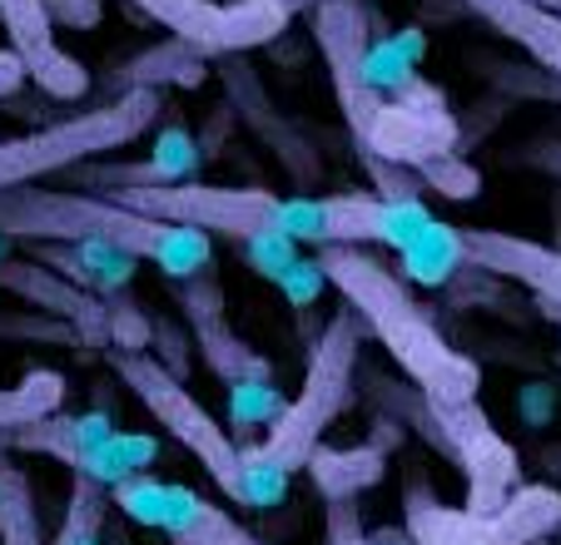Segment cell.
<instances>
[{"mask_svg": "<svg viewBox=\"0 0 561 545\" xmlns=\"http://www.w3.org/2000/svg\"><path fill=\"white\" fill-rule=\"evenodd\" d=\"M318 268H323L329 288H339L343 303L363 317V327L388 347V357L408 372V382H413L433 407L477 402L482 368L447 343L443 327H437L433 317H427V308L413 298V288H408L378 253H368V243H323V248H318Z\"/></svg>", "mask_w": 561, "mask_h": 545, "instance_id": "6da1fadb", "label": "cell"}, {"mask_svg": "<svg viewBox=\"0 0 561 545\" xmlns=\"http://www.w3.org/2000/svg\"><path fill=\"white\" fill-rule=\"evenodd\" d=\"M0 233L25 243L55 239H105L115 248L135 253L139 263H154L164 278H199L214 268V239L190 223L149 219L105 194L85 189H0Z\"/></svg>", "mask_w": 561, "mask_h": 545, "instance_id": "7a4b0ae2", "label": "cell"}, {"mask_svg": "<svg viewBox=\"0 0 561 545\" xmlns=\"http://www.w3.org/2000/svg\"><path fill=\"white\" fill-rule=\"evenodd\" d=\"M110 368H115V378L139 397V407H145L149 417H154L159 427L170 431V437L180 441L184 451H190L194 462L209 472V482L219 486V491L229 496L233 506L268 511V506L288 501L294 472L259 462L249 447H239V441H233L229 431H224L219 421L209 417V407H204V402L194 397V392L184 387V382L174 378V372L164 368L159 357H149V352H119V347H115Z\"/></svg>", "mask_w": 561, "mask_h": 545, "instance_id": "3957f363", "label": "cell"}, {"mask_svg": "<svg viewBox=\"0 0 561 545\" xmlns=\"http://www.w3.org/2000/svg\"><path fill=\"white\" fill-rule=\"evenodd\" d=\"M363 317L348 303L323 323V333L308 347V368H304V387L294 402H284L274 421H268V437L259 447H249L259 462L284 466V472H304L313 447L323 441V431L343 417L353 397V372H358V352H363Z\"/></svg>", "mask_w": 561, "mask_h": 545, "instance_id": "277c9868", "label": "cell"}, {"mask_svg": "<svg viewBox=\"0 0 561 545\" xmlns=\"http://www.w3.org/2000/svg\"><path fill=\"white\" fill-rule=\"evenodd\" d=\"M164 115V90H125L110 105H95L85 115L55 119L31 135L0 139V189H21L45 174L85 164V159L115 154V149L145 139Z\"/></svg>", "mask_w": 561, "mask_h": 545, "instance_id": "5b68a950", "label": "cell"}, {"mask_svg": "<svg viewBox=\"0 0 561 545\" xmlns=\"http://www.w3.org/2000/svg\"><path fill=\"white\" fill-rule=\"evenodd\" d=\"M403 515L413 545H541L551 531H561V491L517 482L488 511L443 506L427 491H413Z\"/></svg>", "mask_w": 561, "mask_h": 545, "instance_id": "8992f818", "label": "cell"}, {"mask_svg": "<svg viewBox=\"0 0 561 545\" xmlns=\"http://www.w3.org/2000/svg\"><path fill=\"white\" fill-rule=\"evenodd\" d=\"M353 149H358V159H388V164H408L417 174L423 164L462 149V125L447 109L443 90L417 74L413 84L378 100L368 129L353 139Z\"/></svg>", "mask_w": 561, "mask_h": 545, "instance_id": "52a82bcc", "label": "cell"}, {"mask_svg": "<svg viewBox=\"0 0 561 545\" xmlns=\"http://www.w3.org/2000/svg\"><path fill=\"white\" fill-rule=\"evenodd\" d=\"M129 5L145 21L164 25V35L199 45L209 60L274 45L294 21V11H284L278 0H129Z\"/></svg>", "mask_w": 561, "mask_h": 545, "instance_id": "ba28073f", "label": "cell"}, {"mask_svg": "<svg viewBox=\"0 0 561 545\" xmlns=\"http://www.w3.org/2000/svg\"><path fill=\"white\" fill-rule=\"evenodd\" d=\"M417 397H423V392H417ZM423 417L427 421H417V427H427V437H433L457 466H462V476H467V506H472V511H488V506H497L502 496H507L512 486L522 482L517 451H512L507 441L497 437V427H492L488 411L477 407V402L433 407V402L423 397Z\"/></svg>", "mask_w": 561, "mask_h": 545, "instance_id": "9c48e42d", "label": "cell"}, {"mask_svg": "<svg viewBox=\"0 0 561 545\" xmlns=\"http://www.w3.org/2000/svg\"><path fill=\"white\" fill-rule=\"evenodd\" d=\"M110 501L129 515L135 525L164 531L174 545H264L254 531L224 515L214 501H204L194 486L180 482H159L149 472L125 476L119 486H110Z\"/></svg>", "mask_w": 561, "mask_h": 545, "instance_id": "30bf717a", "label": "cell"}, {"mask_svg": "<svg viewBox=\"0 0 561 545\" xmlns=\"http://www.w3.org/2000/svg\"><path fill=\"white\" fill-rule=\"evenodd\" d=\"M0 288L15 293L21 303L41 308V313L60 317L80 343L110 347V303L100 293H90V288L60 278L55 268H45L41 258H5L0 253Z\"/></svg>", "mask_w": 561, "mask_h": 545, "instance_id": "8fae6325", "label": "cell"}, {"mask_svg": "<svg viewBox=\"0 0 561 545\" xmlns=\"http://www.w3.org/2000/svg\"><path fill=\"white\" fill-rule=\"evenodd\" d=\"M0 25L11 35V50L21 55L25 80H35L50 100H85L90 70L75 60L70 50H60L55 25L45 15V0H0Z\"/></svg>", "mask_w": 561, "mask_h": 545, "instance_id": "7c38bea8", "label": "cell"}, {"mask_svg": "<svg viewBox=\"0 0 561 545\" xmlns=\"http://www.w3.org/2000/svg\"><path fill=\"white\" fill-rule=\"evenodd\" d=\"M180 303L190 313V327H194V343H199V357L204 368L214 372L219 382H274V368L254 347L239 343V333L229 327L224 317V293L209 283V272L199 278H180Z\"/></svg>", "mask_w": 561, "mask_h": 545, "instance_id": "4fadbf2b", "label": "cell"}, {"mask_svg": "<svg viewBox=\"0 0 561 545\" xmlns=\"http://www.w3.org/2000/svg\"><path fill=\"white\" fill-rule=\"evenodd\" d=\"M219 80H224V90H229V105L239 109V119L264 139L268 154L294 174V184H313L318 178V149L274 109V100H268L264 84H259V74L249 70L239 55H219Z\"/></svg>", "mask_w": 561, "mask_h": 545, "instance_id": "5bb4252c", "label": "cell"}, {"mask_svg": "<svg viewBox=\"0 0 561 545\" xmlns=\"http://www.w3.org/2000/svg\"><path fill=\"white\" fill-rule=\"evenodd\" d=\"M462 248L477 272L512 278L527 293H537L551 317H561V248H547V243H531L497 229H462Z\"/></svg>", "mask_w": 561, "mask_h": 545, "instance_id": "9a60e30c", "label": "cell"}, {"mask_svg": "<svg viewBox=\"0 0 561 545\" xmlns=\"http://www.w3.org/2000/svg\"><path fill=\"white\" fill-rule=\"evenodd\" d=\"M110 431H115V421H110L105 411L65 417V411L55 407V411H45V417H35V421H21V427L0 431V447L5 451H35V456H55V462H65L75 472V466L85 462Z\"/></svg>", "mask_w": 561, "mask_h": 545, "instance_id": "2e32d148", "label": "cell"}, {"mask_svg": "<svg viewBox=\"0 0 561 545\" xmlns=\"http://www.w3.org/2000/svg\"><path fill=\"white\" fill-rule=\"evenodd\" d=\"M462 11H472L482 25L507 35L512 45L537 60L551 80H561V15L537 5V0H462Z\"/></svg>", "mask_w": 561, "mask_h": 545, "instance_id": "e0dca14e", "label": "cell"}, {"mask_svg": "<svg viewBox=\"0 0 561 545\" xmlns=\"http://www.w3.org/2000/svg\"><path fill=\"white\" fill-rule=\"evenodd\" d=\"M31 258H41L45 268H55L60 278L90 288V293H115L139 268L135 253L115 248V243H105V239H55V243H41Z\"/></svg>", "mask_w": 561, "mask_h": 545, "instance_id": "ac0fdd59", "label": "cell"}, {"mask_svg": "<svg viewBox=\"0 0 561 545\" xmlns=\"http://www.w3.org/2000/svg\"><path fill=\"white\" fill-rule=\"evenodd\" d=\"M204 74H209V55H204L199 45L170 35L164 45H154V50L135 55L129 65H119L115 84H125V90H164V84L194 90V84H204Z\"/></svg>", "mask_w": 561, "mask_h": 545, "instance_id": "d6986e66", "label": "cell"}, {"mask_svg": "<svg viewBox=\"0 0 561 545\" xmlns=\"http://www.w3.org/2000/svg\"><path fill=\"white\" fill-rule=\"evenodd\" d=\"M382 466H388L382 447L329 451L323 441H318L313 456H308V472H313V482H318V491H323V501H333V496H358L363 486L382 482Z\"/></svg>", "mask_w": 561, "mask_h": 545, "instance_id": "ffe728a7", "label": "cell"}, {"mask_svg": "<svg viewBox=\"0 0 561 545\" xmlns=\"http://www.w3.org/2000/svg\"><path fill=\"white\" fill-rule=\"evenodd\" d=\"M462 268H467L462 229H447V223H437V219H433V229H427L423 239H413L403 248V272L413 278V283L447 288Z\"/></svg>", "mask_w": 561, "mask_h": 545, "instance_id": "44dd1931", "label": "cell"}, {"mask_svg": "<svg viewBox=\"0 0 561 545\" xmlns=\"http://www.w3.org/2000/svg\"><path fill=\"white\" fill-rule=\"evenodd\" d=\"M154 456H159V441L154 437H145V431H125V437H119V431H110V437L100 441V447L90 451L75 472L90 476V482H100V486H119L125 476L149 472V466H154Z\"/></svg>", "mask_w": 561, "mask_h": 545, "instance_id": "7402d4cb", "label": "cell"}, {"mask_svg": "<svg viewBox=\"0 0 561 545\" xmlns=\"http://www.w3.org/2000/svg\"><path fill=\"white\" fill-rule=\"evenodd\" d=\"M0 545H45L35 491L11 462H0Z\"/></svg>", "mask_w": 561, "mask_h": 545, "instance_id": "603a6c76", "label": "cell"}, {"mask_svg": "<svg viewBox=\"0 0 561 545\" xmlns=\"http://www.w3.org/2000/svg\"><path fill=\"white\" fill-rule=\"evenodd\" d=\"M105 511H110V486H100V482L75 472L70 506H65V521H60V531H55V545H100Z\"/></svg>", "mask_w": 561, "mask_h": 545, "instance_id": "cb8c5ba5", "label": "cell"}, {"mask_svg": "<svg viewBox=\"0 0 561 545\" xmlns=\"http://www.w3.org/2000/svg\"><path fill=\"white\" fill-rule=\"evenodd\" d=\"M60 402H65V378L60 372H31V378L15 382V387H0V431L45 417V411H55Z\"/></svg>", "mask_w": 561, "mask_h": 545, "instance_id": "d4e9b609", "label": "cell"}, {"mask_svg": "<svg viewBox=\"0 0 561 545\" xmlns=\"http://www.w3.org/2000/svg\"><path fill=\"white\" fill-rule=\"evenodd\" d=\"M149 164H154L159 184L194 178V174H199V139H194L180 119H170V125L154 135V154H149Z\"/></svg>", "mask_w": 561, "mask_h": 545, "instance_id": "484cf974", "label": "cell"}, {"mask_svg": "<svg viewBox=\"0 0 561 545\" xmlns=\"http://www.w3.org/2000/svg\"><path fill=\"white\" fill-rule=\"evenodd\" d=\"M233 243H239V253L249 258V268L264 272V278H274V283L288 272V263L298 258V239H288V233H278V229L244 233V239H233Z\"/></svg>", "mask_w": 561, "mask_h": 545, "instance_id": "4316f807", "label": "cell"}, {"mask_svg": "<svg viewBox=\"0 0 561 545\" xmlns=\"http://www.w3.org/2000/svg\"><path fill=\"white\" fill-rule=\"evenodd\" d=\"M417 178H423L427 189L443 194V199H472L477 184H482V178H477V169L462 159V149H453V154L423 164V169H417Z\"/></svg>", "mask_w": 561, "mask_h": 545, "instance_id": "83f0119b", "label": "cell"}, {"mask_svg": "<svg viewBox=\"0 0 561 545\" xmlns=\"http://www.w3.org/2000/svg\"><path fill=\"white\" fill-rule=\"evenodd\" d=\"M323 541L329 545H392V541H368V535H363V515H358V506H353V496L323 501Z\"/></svg>", "mask_w": 561, "mask_h": 545, "instance_id": "f1b7e54d", "label": "cell"}, {"mask_svg": "<svg viewBox=\"0 0 561 545\" xmlns=\"http://www.w3.org/2000/svg\"><path fill=\"white\" fill-rule=\"evenodd\" d=\"M284 411L278 392L268 382H233V421L244 427V421H274Z\"/></svg>", "mask_w": 561, "mask_h": 545, "instance_id": "f546056e", "label": "cell"}, {"mask_svg": "<svg viewBox=\"0 0 561 545\" xmlns=\"http://www.w3.org/2000/svg\"><path fill=\"white\" fill-rule=\"evenodd\" d=\"M278 288H284V298L294 308H308V303H318V293H323V288H329V278H323L318 258H294V263H288V272L278 278Z\"/></svg>", "mask_w": 561, "mask_h": 545, "instance_id": "4dcf8cb0", "label": "cell"}, {"mask_svg": "<svg viewBox=\"0 0 561 545\" xmlns=\"http://www.w3.org/2000/svg\"><path fill=\"white\" fill-rule=\"evenodd\" d=\"M45 15L55 31H95L105 5L100 0H45Z\"/></svg>", "mask_w": 561, "mask_h": 545, "instance_id": "1f68e13d", "label": "cell"}, {"mask_svg": "<svg viewBox=\"0 0 561 545\" xmlns=\"http://www.w3.org/2000/svg\"><path fill=\"white\" fill-rule=\"evenodd\" d=\"M21 84H25V65H21V55H15V50H0V100L15 95Z\"/></svg>", "mask_w": 561, "mask_h": 545, "instance_id": "d6a6232c", "label": "cell"}, {"mask_svg": "<svg viewBox=\"0 0 561 545\" xmlns=\"http://www.w3.org/2000/svg\"><path fill=\"white\" fill-rule=\"evenodd\" d=\"M531 164L551 169V174H557V178H561V144H547V149H537V154H531Z\"/></svg>", "mask_w": 561, "mask_h": 545, "instance_id": "836d02e7", "label": "cell"}, {"mask_svg": "<svg viewBox=\"0 0 561 545\" xmlns=\"http://www.w3.org/2000/svg\"><path fill=\"white\" fill-rule=\"evenodd\" d=\"M278 5H284V11H313V5H318V0H278Z\"/></svg>", "mask_w": 561, "mask_h": 545, "instance_id": "e575fe53", "label": "cell"}, {"mask_svg": "<svg viewBox=\"0 0 561 545\" xmlns=\"http://www.w3.org/2000/svg\"><path fill=\"white\" fill-rule=\"evenodd\" d=\"M537 5H547V11H557V15H561V0H537Z\"/></svg>", "mask_w": 561, "mask_h": 545, "instance_id": "d590c367", "label": "cell"}]
</instances>
